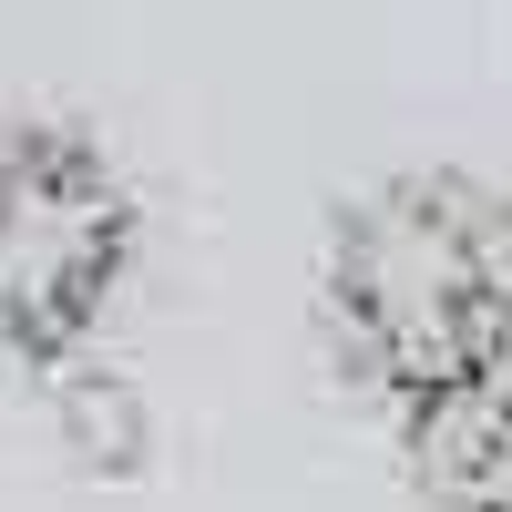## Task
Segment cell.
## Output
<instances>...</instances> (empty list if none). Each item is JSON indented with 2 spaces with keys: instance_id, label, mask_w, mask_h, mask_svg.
<instances>
[{
  "instance_id": "cell-2",
  "label": "cell",
  "mask_w": 512,
  "mask_h": 512,
  "mask_svg": "<svg viewBox=\"0 0 512 512\" xmlns=\"http://www.w3.org/2000/svg\"><path fill=\"white\" fill-rule=\"evenodd\" d=\"M123 195L93 144L52 123H0V318L21 338H52V297L113 277Z\"/></svg>"
},
{
  "instance_id": "cell-1",
  "label": "cell",
  "mask_w": 512,
  "mask_h": 512,
  "mask_svg": "<svg viewBox=\"0 0 512 512\" xmlns=\"http://www.w3.org/2000/svg\"><path fill=\"white\" fill-rule=\"evenodd\" d=\"M349 328L431 400L482 390L492 349L512 338V205L472 185H400L349 226Z\"/></svg>"
}]
</instances>
